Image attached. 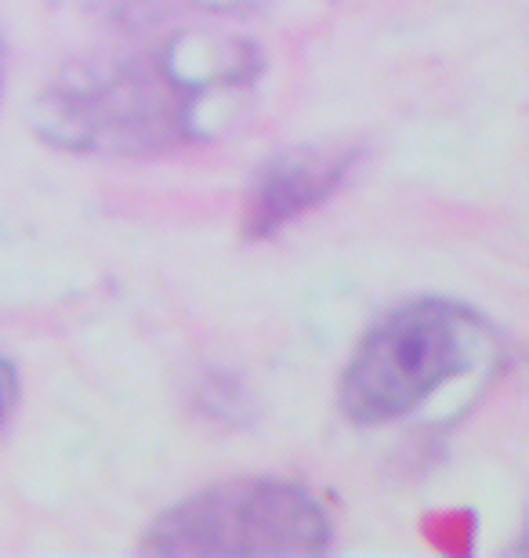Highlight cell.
Returning a JSON list of instances; mask_svg holds the SVG:
<instances>
[{
	"label": "cell",
	"instance_id": "6da1fadb",
	"mask_svg": "<svg viewBox=\"0 0 529 558\" xmlns=\"http://www.w3.org/2000/svg\"><path fill=\"white\" fill-rule=\"evenodd\" d=\"M501 355L486 319L457 301L424 298L396 308L359 344L341 381V407L359 424L407 417L428 396Z\"/></svg>",
	"mask_w": 529,
	"mask_h": 558
},
{
	"label": "cell",
	"instance_id": "7a4b0ae2",
	"mask_svg": "<svg viewBox=\"0 0 529 558\" xmlns=\"http://www.w3.org/2000/svg\"><path fill=\"white\" fill-rule=\"evenodd\" d=\"M330 519L301 486L273 478L214 486L149 526L156 555H320Z\"/></svg>",
	"mask_w": 529,
	"mask_h": 558
},
{
	"label": "cell",
	"instance_id": "3957f363",
	"mask_svg": "<svg viewBox=\"0 0 529 558\" xmlns=\"http://www.w3.org/2000/svg\"><path fill=\"white\" fill-rule=\"evenodd\" d=\"M196 92L171 65H117L44 98L40 128L73 149H160L193 128Z\"/></svg>",
	"mask_w": 529,
	"mask_h": 558
},
{
	"label": "cell",
	"instance_id": "277c9868",
	"mask_svg": "<svg viewBox=\"0 0 529 558\" xmlns=\"http://www.w3.org/2000/svg\"><path fill=\"white\" fill-rule=\"evenodd\" d=\"M352 153L348 149H294L265 167L257 178L251 204H247V232L251 236H273L305 215L309 207L323 204L348 174Z\"/></svg>",
	"mask_w": 529,
	"mask_h": 558
},
{
	"label": "cell",
	"instance_id": "5b68a950",
	"mask_svg": "<svg viewBox=\"0 0 529 558\" xmlns=\"http://www.w3.org/2000/svg\"><path fill=\"white\" fill-rule=\"evenodd\" d=\"M11 407H15V371L0 360V421L11 414Z\"/></svg>",
	"mask_w": 529,
	"mask_h": 558
}]
</instances>
